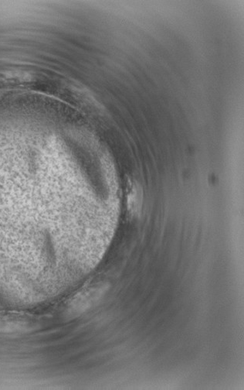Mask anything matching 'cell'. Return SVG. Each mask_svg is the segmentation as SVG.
Returning a JSON list of instances; mask_svg holds the SVG:
<instances>
[{
	"label": "cell",
	"instance_id": "cell-1",
	"mask_svg": "<svg viewBox=\"0 0 244 390\" xmlns=\"http://www.w3.org/2000/svg\"><path fill=\"white\" fill-rule=\"evenodd\" d=\"M109 285L100 284L86 288L68 303L64 310L65 319L72 320L96 306L109 290Z\"/></svg>",
	"mask_w": 244,
	"mask_h": 390
},
{
	"label": "cell",
	"instance_id": "cell-2",
	"mask_svg": "<svg viewBox=\"0 0 244 390\" xmlns=\"http://www.w3.org/2000/svg\"><path fill=\"white\" fill-rule=\"evenodd\" d=\"M142 200H144V196H142L140 186L137 184L132 185L128 196V205L131 213L135 215L140 213Z\"/></svg>",
	"mask_w": 244,
	"mask_h": 390
}]
</instances>
